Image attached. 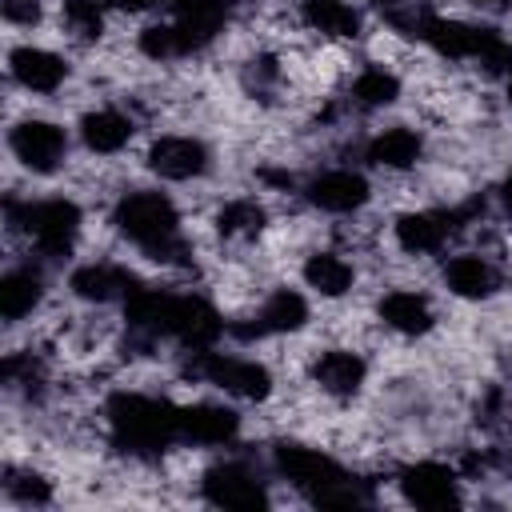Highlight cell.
Segmentation results:
<instances>
[{"label":"cell","mask_w":512,"mask_h":512,"mask_svg":"<svg viewBox=\"0 0 512 512\" xmlns=\"http://www.w3.org/2000/svg\"><path fill=\"white\" fill-rule=\"evenodd\" d=\"M108 424L116 448L132 456H160L172 440H180V408L136 392H116L108 400Z\"/></svg>","instance_id":"1"},{"label":"cell","mask_w":512,"mask_h":512,"mask_svg":"<svg viewBox=\"0 0 512 512\" xmlns=\"http://www.w3.org/2000/svg\"><path fill=\"white\" fill-rule=\"evenodd\" d=\"M112 224H116L132 244H140L152 260H160V264H172V260L184 256L180 216H176V204H172L164 192H128V196L116 204Z\"/></svg>","instance_id":"2"},{"label":"cell","mask_w":512,"mask_h":512,"mask_svg":"<svg viewBox=\"0 0 512 512\" xmlns=\"http://www.w3.org/2000/svg\"><path fill=\"white\" fill-rule=\"evenodd\" d=\"M20 224L28 228V236L36 240V248L44 256H68L72 252V240L80 232V208L72 200H40V204H28Z\"/></svg>","instance_id":"3"},{"label":"cell","mask_w":512,"mask_h":512,"mask_svg":"<svg viewBox=\"0 0 512 512\" xmlns=\"http://www.w3.org/2000/svg\"><path fill=\"white\" fill-rule=\"evenodd\" d=\"M188 376H204L208 384H220L224 392H236L244 400H264L272 392V376L256 360L240 356H220V352H200L196 364H188Z\"/></svg>","instance_id":"4"},{"label":"cell","mask_w":512,"mask_h":512,"mask_svg":"<svg viewBox=\"0 0 512 512\" xmlns=\"http://www.w3.org/2000/svg\"><path fill=\"white\" fill-rule=\"evenodd\" d=\"M200 492H204L208 504L232 508V512H252V508L268 504L264 484L244 464H216V468H208L204 480H200Z\"/></svg>","instance_id":"5"},{"label":"cell","mask_w":512,"mask_h":512,"mask_svg":"<svg viewBox=\"0 0 512 512\" xmlns=\"http://www.w3.org/2000/svg\"><path fill=\"white\" fill-rule=\"evenodd\" d=\"M8 144H12L16 160L24 168H32V172H56V164L68 152V136L56 124H48V120H24V124H16L12 136H8Z\"/></svg>","instance_id":"6"},{"label":"cell","mask_w":512,"mask_h":512,"mask_svg":"<svg viewBox=\"0 0 512 512\" xmlns=\"http://www.w3.org/2000/svg\"><path fill=\"white\" fill-rule=\"evenodd\" d=\"M272 460H276V468L296 484V488H304V492H324L328 484H336L340 476H344V468L332 460V456H324V452H316V448H304V444H276V452H272Z\"/></svg>","instance_id":"7"},{"label":"cell","mask_w":512,"mask_h":512,"mask_svg":"<svg viewBox=\"0 0 512 512\" xmlns=\"http://www.w3.org/2000/svg\"><path fill=\"white\" fill-rule=\"evenodd\" d=\"M400 492L408 504L416 508H452L460 504V492H456V472L436 464V460H420V464H408L400 472Z\"/></svg>","instance_id":"8"},{"label":"cell","mask_w":512,"mask_h":512,"mask_svg":"<svg viewBox=\"0 0 512 512\" xmlns=\"http://www.w3.org/2000/svg\"><path fill=\"white\" fill-rule=\"evenodd\" d=\"M148 168L164 180H192L208 168V148L192 136H160L148 148Z\"/></svg>","instance_id":"9"},{"label":"cell","mask_w":512,"mask_h":512,"mask_svg":"<svg viewBox=\"0 0 512 512\" xmlns=\"http://www.w3.org/2000/svg\"><path fill=\"white\" fill-rule=\"evenodd\" d=\"M456 212H404L396 220V244L412 256H424V252H440L444 240L456 232Z\"/></svg>","instance_id":"10"},{"label":"cell","mask_w":512,"mask_h":512,"mask_svg":"<svg viewBox=\"0 0 512 512\" xmlns=\"http://www.w3.org/2000/svg\"><path fill=\"white\" fill-rule=\"evenodd\" d=\"M220 332H224V320H220V312H216L208 300H200V296H180V300H176L172 336H176L184 348L204 352V348L216 344Z\"/></svg>","instance_id":"11"},{"label":"cell","mask_w":512,"mask_h":512,"mask_svg":"<svg viewBox=\"0 0 512 512\" xmlns=\"http://www.w3.org/2000/svg\"><path fill=\"white\" fill-rule=\"evenodd\" d=\"M224 20V4L220 0H172V28L180 36V52H196L204 48Z\"/></svg>","instance_id":"12"},{"label":"cell","mask_w":512,"mask_h":512,"mask_svg":"<svg viewBox=\"0 0 512 512\" xmlns=\"http://www.w3.org/2000/svg\"><path fill=\"white\" fill-rule=\"evenodd\" d=\"M8 68H12L16 84H24L28 92H56V88L64 84V76H68V64H64L56 52H48V48H32V44L12 48Z\"/></svg>","instance_id":"13"},{"label":"cell","mask_w":512,"mask_h":512,"mask_svg":"<svg viewBox=\"0 0 512 512\" xmlns=\"http://www.w3.org/2000/svg\"><path fill=\"white\" fill-rule=\"evenodd\" d=\"M240 432V416L224 404H192L180 408V440L192 444H228Z\"/></svg>","instance_id":"14"},{"label":"cell","mask_w":512,"mask_h":512,"mask_svg":"<svg viewBox=\"0 0 512 512\" xmlns=\"http://www.w3.org/2000/svg\"><path fill=\"white\" fill-rule=\"evenodd\" d=\"M308 200L324 212H356L368 200V180L360 172L336 168V172H324L308 184Z\"/></svg>","instance_id":"15"},{"label":"cell","mask_w":512,"mask_h":512,"mask_svg":"<svg viewBox=\"0 0 512 512\" xmlns=\"http://www.w3.org/2000/svg\"><path fill=\"white\" fill-rule=\"evenodd\" d=\"M304 320H308V304H304V296L292 292V288H276V292L264 300L256 324L236 328V336L248 340V336H264V332H296V328H304Z\"/></svg>","instance_id":"16"},{"label":"cell","mask_w":512,"mask_h":512,"mask_svg":"<svg viewBox=\"0 0 512 512\" xmlns=\"http://www.w3.org/2000/svg\"><path fill=\"white\" fill-rule=\"evenodd\" d=\"M364 372H368V364H364L356 352H344V348L320 352L316 364H312V380H316L328 396H356L360 384H364Z\"/></svg>","instance_id":"17"},{"label":"cell","mask_w":512,"mask_h":512,"mask_svg":"<svg viewBox=\"0 0 512 512\" xmlns=\"http://www.w3.org/2000/svg\"><path fill=\"white\" fill-rule=\"evenodd\" d=\"M176 300H180V296H168V292H160V288H132L128 300H124L128 324L140 328V332H148V336H160V332L172 336Z\"/></svg>","instance_id":"18"},{"label":"cell","mask_w":512,"mask_h":512,"mask_svg":"<svg viewBox=\"0 0 512 512\" xmlns=\"http://www.w3.org/2000/svg\"><path fill=\"white\" fill-rule=\"evenodd\" d=\"M444 284H448L456 296H464V300H480V296H492V292L500 288V272H496L484 256L464 252V256H452V260L444 264Z\"/></svg>","instance_id":"19"},{"label":"cell","mask_w":512,"mask_h":512,"mask_svg":"<svg viewBox=\"0 0 512 512\" xmlns=\"http://www.w3.org/2000/svg\"><path fill=\"white\" fill-rule=\"evenodd\" d=\"M68 288L80 296V300H112V296H128L136 288V276L116 268V264H80L72 276H68Z\"/></svg>","instance_id":"20"},{"label":"cell","mask_w":512,"mask_h":512,"mask_svg":"<svg viewBox=\"0 0 512 512\" xmlns=\"http://www.w3.org/2000/svg\"><path fill=\"white\" fill-rule=\"evenodd\" d=\"M380 320L404 336H420L432 328V304L420 292H388L380 300Z\"/></svg>","instance_id":"21"},{"label":"cell","mask_w":512,"mask_h":512,"mask_svg":"<svg viewBox=\"0 0 512 512\" xmlns=\"http://www.w3.org/2000/svg\"><path fill=\"white\" fill-rule=\"evenodd\" d=\"M80 136L92 152H120L128 140H132V120L116 108H100V112H88L80 120Z\"/></svg>","instance_id":"22"},{"label":"cell","mask_w":512,"mask_h":512,"mask_svg":"<svg viewBox=\"0 0 512 512\" xmlns=\"http://www.w3.org/2000/svg\"><path fill=\"white\" fill-rule=\"evenodd\" d=\"M300 16H304V24L312 32H324V36L348 40V36L360 32V12L352 4H344V0H304Z\"/></svg>","instance_id":"23"},{"label":"cell","mask_w":512,"mask_h":512,"mask_svg":"<svg viewBox=\"0 0 512 512\" xmlns=\"http://www.w3.org/2000/svg\"><path fill=\"white\" fill-rule=\"evenodd\" d=\"M44 296V284L32 268H12L0 276V316L4 320H20L28 316Z\"/></svg>","instance_id":"24"},{"label":"cell","mask_w":512,"mask_h":512,"mask_svg":"<svg viewBox=\"0 0 512 512\" xmlns=\"http://www.w3.org/2000/svg\"><path fill=\"white\" fill-rule=\"evenodd\" d=\"M424 152V140L412 128H384L372 144H368V160L380 168H412Z\"/></svg>","instance_id":"25"},{"label":"cell","mask_w":512,"mask_h":512,"mask_svg":"<svg viewBox=\"0 0 512 512\" xmlns=\"http://www.w3.org/2000/svg\"><path fill=\"white\" fill-rule=\"evenodd\" d=\"M304 280H308V288H316L320 296H344V292L352 288L356 272H352V264H348L344 256H336V252H316V256H308V264H304Z\"/></svg>","instance_id":"26"},{"label":"cell","mask_w":512,"mask_h":512,"mask_svg":"<svg viewBox=\"0 0 512 512\" xmlns=\"http://www.w3.org/2000/svg\"><path fill=\"white\" fill-rule=\"evenodd\" d=\"M264 224H268V212H264L256 200H248V196L228 200V204L216 212V232H220L224 240H252V236L264 232Z\"/></svg>","instance_id":"27"},{"label":"cell","mask_w":512,"mask_h":512,"mask_svg":"<svg viewBox=\"0 0 512 512\" xmlns=\"http://www.w3.org/2000/svg\"><path fill=\"white\" fill-rule=\"evenodd\" d=\"M472 36H476V24H460V20H444V16H428L424 24V36L440 56L448 60H472Z\"/></svg>","instance_id":"28"},{"label":"cell","mask_w":512,"mask_h":512,"mask_svg":"<svg viewBox=\"0 0 512 512\" xmlns=\"http://www.w3.org/2000/svg\"><path fill=\"white\" fill-rule=\"evenodd\" d=\"M352 96L364 104V108H380V104H392L400 96V80L384 68H364L356 80H352Z\"/></svg>","instance_id":"29"},{"label":"cell","mask_w":512,"mask_h":512,"mask_svg":"<svg viewBox=\"0 0 512 512\" xmlns=\"http://www.w3.org/2000/svg\"><path fill=\"white\" fill-rule=\"evenodd\" d=\"M60 16L76 40H100V32H104V12L96 0H64Z\"/></svg>","instance_id":"30"},{"label":"cell","mask_w":512,"mask_h":512,"mask_svg":"<svg viewBox=\"0 0 512 512\" xmlns=\"http://www.w3.org/2000/svg\"><path fill=\"white\" fill-rule=\"evenodd\" d=\"M472 60H480L488 72H508L512 68V44L496 28H476V36H472Z\"/></svg>","instance_id":"31"},{"label":"cell","mask_w":512,"mask_h":512,"mask_svg":"<svg viewBox=\"0 0 512 512\" xmlns=\"http://www.w3.org/2000/svg\"><path fill=\"white\" fill-rule=\"evenodd\" d=\"M4 492L20 504H48L52 500V484L36 472H20V468H8L4 472Z\"/></svg>","instance_id":"32"},{"label":"cell","mask_w":512,"mask_h":512,"mask_svg":"<svg viewBox=\"0 0 512 512\" xmlns=\"http://www.w3.org/2000/svg\"><path fill=\"white\" fill-rule=\"evenodd\" d=\"M140 52L152 56V60H168V56H180V36L172 24H152L140 32Z\"/></svg>","instance_id":"33"},{"label":"cell","mask_w":512,"mask_h":512,"mask_svg":"<svg viewBox=\"0 0 512 512\" xmlns=\"http://www.w3.org/2000/svg\"><path fill=\"white\" fill-rule=\"evenodd\" d=\"M4 20H12V24H36L40 20V0H4Z\"/></svg>","instance_id":"34"},{"label":"cell","mask_w":512,"mask_h":512,"mask_svg":"<svg viewBox=\"0 0 512 512\" xmlns=\"http://www.w3.org/2000/svg\"><path fill=\"white\" fill-rule=\"evenodd\" d=\"M112 8H120V12H144V8H152V4H160V0H108Z\"/></svg>","instance_id":"35"},{"label":"cell","mask_w":512,"mask_h":512,"mask_svg":"<svg viewBox=\"0 0 512 512\" xmlns=\"http://www.w3.org/2000/svg\"><path fill=\"white\" fill-rule=\"evenodd\" d=\"M372 4H376V8H380V12L388 16V12H396V8H404L408 0H372Z\"/></svg>","instance_id":"36"},{"label":"cell","mask_w":512,"mask_h":512,"mask_svg":"<svg viewBox=\"0 0 512 512\" xmlns=\"http://www.w3.org/2000/svg\"><path fill=\"white\" fill-rule=\"evenodd\" d=\"M500 196H504V204H508V208H512V172H508V176H504V184H500Z\"/></svg>","instance_id":"37"},{"label":"cell","mask_w":512,"mask_h":512,"mask_svg":"<svg viewBox=\"0 0 512 512\" xmlns=\"http://www.w3.org/2000/svg\"><path fill=\"white\" fill-rule=\"evenodd\" d=\"M472 4H504V0H472Z\"/></svg>","instance_id":"38"},{"label":"cell","mask_w":512,"mask_h":512,"mask_svg":"<svg viewBox=\"0 0 512 512\" xmlns=\"http://www.w3.org/2000/svg\"><path fill=\"white\" fill-rule=\"evenodd\" d=\"M508 96H512V88H508Z\"/></svg>","instance_id":"39"}]
</instances>
